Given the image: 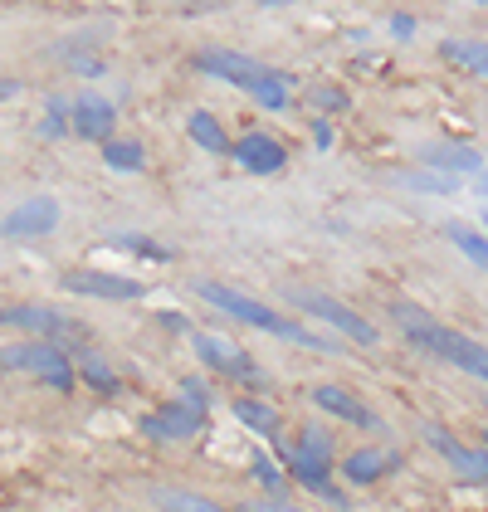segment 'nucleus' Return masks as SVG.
I'll return each mask as SVG.
<instances>
[{
  "instance_id": "nucleus-1",
  "label": "nucleus",
  "mask_w": 488,
  "mask_h": 512,
  "mask_svg": "<svg viewBox=\"0 0 488 512\" xmlns=\"http://www.w3.org/2000/svg\"><path fill=\"white\" fill-rule=\"evenodd\" d=\"M191 288H196L201 303L220 308V313H230L235 322H249V327H259V332H274V337H284V342L303 347V352H337L332 337L298 327L293 317H284L279 308H269V303H259V298H249V293H240V288H230V283H205V278H196Z\"/></svg>"
},
{
  "instance_id": "nucleus-2",
  "label": "nucleus",
  "mask_w": 488,
  "mask_h": 512,
  "mask_svg": "<svg viewBox=\"0 0 488 512\" xmlns=\"http://www.w3.org/2000/svg\"><path fill=\"white\" fill-rule=\"evenodd\" d=\"M0 371H30L49 391H74V386H79L69 352L54 347V342H15V347H0Z\"/></svg>"
},
{
  "instance_id": "nucleus-3",
  "label": "nucleus",
  "mask_w": 488,
  "mask_h": 512,
  "mask_svg": "<svg viewBox=\"0 0 488 512\" xmlns=\"http://www.w3.org/2000/svg\"><path fill=\"white\" fill-rule=\"evenodd\" d=\"M0 327H20V332H35V342H83V322L54 313L44 303H15V308H0Z\"/></svg>"
},
{
  "instance_id": "nucleus-4",
  "label": "nucleus",
  "mask_w": 488,
  "mask_h": 512,
  "mask_svg": "<svg viewBox=\"0 0 488 512\" xmlns=\"http://www.w3.org/2000/svg\"><path fill=\"white\" fill-rule=\"evenodd\" d=\"M288 298H293V303H298V308H303L308 317L332 322L342 337H352V342H362V347H376V327H371L362 313H352L347 303H337L332 293H318V288H293Z\"/></svg>"
},
{
  "instance_id": "nucleus-5",
  "label": "nucleus",
  "mask_w": 488,
  "mask_h": 512,
  "mask_svg": "<svg viewBox=\"0 0 488 512\" xmlns=\"http://www.w3.org/2000/svg\"><path fill=\"white\" fill-rule=\"evenodd\" d=\"M64 293H79V298H103V303H137L147 298V283L127 274H108V269H74V274L59 278Z\"/></svg>"
},
{
  "instance_id": "nucleus-6",
  "label": "nucleus",
  "mask_w": 488,
  "mask_h": 512,
  "mask_svg": "<svg viewBox=\"0 0 488 512\" xmlns=\"http://www.w3.org/2000/svg\"><path fill=\"white\" fill-rule=\"evenodd\" d=\"M196 69H201V74H210V79L235 83V88H244V93H254L259 83L269 79V69H264L259 59L235 54V49H201V54H196Z\"/></svg>"
},
{
  "instance_id": "nucleus-7",
  "label": "nucleus",
  "mask_w": 488,
  "mask_h": 512,
  "mask_svg": "<svg viewBox=\"0 0 488 512\" xmlns=\"http://www.w3.org/2000/svg\"><path fill=\"white\" fill-rule=\"evenodd\" d=\"M54 230H59V200L54 196L20 200V205L0 220V235L5 239H35V235H54Z\"/></svg>"
},
{
  "instance_id": "nucleus-8",
  "label": "nucleus",
  "mask_w": 488,
  "mask_h": 512,
  "mask_svg": "<svg viewBox=\"0 0 488 512\" xmlns=\"http://www.w3.org/2000/svg\"><path fill=\"white\" fill-rule=\"evenodd\" d=\"M230 157L240 161L249 176H274L288 166V147L274 132H244L240 142H230Z\"/></svg>"
},
{
  "instance_id": "nucleus-9",
  "label": "nucleus",
  "mask_w": 488,
  "mask_h": 512,
  "mask_svg": "<svg viewBox=\"0 0 488 512\" xmlns=\"http://www.w3.org/2000/svg\"><path fill=\"white\" fill-rule=\"evenodd\" d=\"M191 342H196V356H201L210 371L235 376V381H259V366H254V356L244 352V347L225 342V337H210V332H196Z\"/></svg>"
},
{
  "instance_id": "nucleus-10",
  "label": "nucleus",
  "mask_w": 488,
  "mask_h": 512,
  "mask_svg": "<svg viewBox=\"0 0 488 512\" xmlns=\"http://www.w3.org/2000/svg\"><path fill=\"white\" fill-rule=\"evenodd\" d=\"M205 415H210V410L191 405V400H171L162 410L142 415V434H152V439H191V434H201Z\"/></svg>"
},
{
  "instance_id": "nucleus-11",
  "label": "nucleus",
  "mask_w": 488,
  "mask_h": 512,
  "mask_svg": "<svg viewBox=\"0 0 488 512\" xmlns=\"http://www.w3.org/2000/svg\"><path fill=\"white\" fill-rule=\"evenodd\" d=\"M113 127H118V108L108 98L83 93V98L69 103V132L83 137V142H113Z\"/></svg>"
},
{
  "instance_id": "nucleus-12",
  "label": "nucleus",
  "mask_w": 488,
  "mask_h": 512,
  "mask_svg": "<svg viewBox=\"0 0 488 512\" xmlns=\"http://www.w3.org/2000/svg\"><path fill=\"white\" fill-rule=\"evenodd\" d=\"M425 439L445 454L454 469L464 473V478H474V483H488V449H469V444H459L449 430H440V425H425Z\"/></svg>"
},
{
  "instance_id": "nucleus-13",
  "label": "nucleus",
  "mask_w": 488,
  "mask_h": 512,
  "mask_svg": "<svg viewBox=\"0 0 488 512\" xmlns=\"http://www.w3.org/2000/svg\"><path fill=\"white\" fill-rule=\"evenodd\" d=\"M235 420H240L249 434H259V439H269L279 454H284L288 444H284V415L269 405V400H254V395H240L235 400Z\"/></svg>"
},
{
  "instance_id": "nucleus-14",
  "label": "nucleus",
  "mask_w": 488,
  "mask_h": 512,
  "mask_svg": "<svg viewBox=\"0 0 488 512\" xmlns=\"http://www.w3.org/2000/svg\"><path fill=\"white\" fill-rule=\"evenodd\" d=\"M308 400H313V405H318V410H327V415H337V420H347V425H362V430H381V420H376V415H371V410H366L362 400H357V395L352 391H342V386H313V391H308Z\"/></svg>"
},
{
  "instance_id": "nucleus-15",
  "label": "nucleus",
  "mask_w": 488,
  "mask_h": 512,
  "mask_svg": "<svg viewBox=\"0 0 488 512\" xmlns=\"http://www.w3.org/2000/svg\"><path fill=\"white\" fill-rule=\"evenodd\" d=\"M279 459H288V473H293V483H303L308 493H323L327 503H337V508H347V498L332 488V464L323 459H308V454H298V449H284Z\"/></svg>"
},
{
  "instance_id": "nucleus-16",
  "label": "nucleus",
  "mask_w": 488,
  "mask_h": 512,
  "mask_svg": "<svg viewBox=\"0 0 488 512\" xmlns=\"http://www.w3.org/2000/svg\"><path fill=\"white\" fill-rule=\"evenodd\" d=\"M69 361H74V376H79L88 391H98V395H118L122 391V376L108 366V361H103V352H98V347H88V342H83V347H74V356H69Z\"/></svg>"
},
{
  "instance_id": "nucleus-17",
  "label": "nucleus",
  "mask_w": 488,
  "mask_h": 512,
  "mask_svg": "<svg viewBox=\"0 0 488 512\" xmlns=\"http://www.w3.org/2000/svg\"><path fill=\"white\" fill-rule=\"evenodd\" d=\"M420 161H425V166H435L440 176H445V171H474V176L484 171V157H479L474 147H454V142H435V147H425Z\"/></svg>"
},
{
  "instance_id": "nucleus-18",
  "label": "nucleus",
  "mask_w": 488,
  "mask_h": 512,
  "mask_svg": "<svg viewBox=\"0 0 488 512\" xmlns=\"http://www.w3.org/2000/svg\"><path fill=\"white\" fill-rule=\"evenodd\" d=\"M396 469V454H381V449H357V454H347V464L342 473L352 478V483H376L381 473Z\"/></svg>"
},
{
  "instance_id": "nucleus-19",
  "label": "nucleus",
  "mask_w": 488,
  "mask_h": 512,
  "mask_svg": "<svg viewBox=\"0 0 488 512\" xmlns=\"http://www.w3.org/2000/svg\"><path fill=\"white\" fill-rule=\"evenodd\" d=\"M186 132H191L196 147L215 152V157H230V137H225V127L210 118V113H191V118H186Z\"/></svg>"
},
{
  "instance_id": "nucleus-20",
  "label": "nucleus",
  "mask_w": 488,
  "mask_h": 512,
  "mask_svg": "<svg viewBox=\"0 0 488 512\" xmlns=\"http://www.w3.org/2000/svg\"><path fill=\"white\" fill-rule=\"evenodd\" d=\"M445 235H449V244H454V249H459V254H464V259L474 264V269H484V274H488V239L479 235V230H469V225L449 220Z\"/></svg>"
},
{
  "instance_id": "nucleus-21",
  "label": "nucleus",
  "mask_w": 488,
  "mask_h": 512,
  "mask_svg": "<svg viewBox=\"0 0 488 512\" xmlns=\"http://www.w3.org/2000/svg\"><path fill=\"white\" fill-rule=\"evenodd\" d=\"M103 161H108L113 171H142V166H147V152H142V142H132V137H113V142H103Z\"/></svg>"
},
{
  "instance_id": "nucleus-22",
  "label": "nucleus",
  "mask_w": 488,
  "mask_h": 512,
  "mask_svg": "<svg viewBox=\"0 0 488 512\" xmlns=\"http://www.w3.org/2000/svg\"><path fill=\"white\" fill-rule=\"evenodd\" d=\"M440 54H445L449 64H464L469 74H484V79H488V44H479V40H449Z\"/></svg>"
},
{
  "instance_id": "nucleus-23",
  "label": "nucleus",
  "mask_w": 488,
  "mask_h": 512,
  "mask_svg": "<svg viewBox=\"0 0 488 512\" xmlns=\"http://www.w3.org/2000/svg\"><path fill=\"white\" fill-rule=\"evenodd\" d=\"M157 508L162 512H230L220 503H210L201 493H186V488H157Z\"/></svg>"
},
{
  "instance_id": "nucleus-24",
  "label": "nucleus",
  "mask_w": 488,
  "mask_h": 512,
  "mask_svg": "<svg viewBox=\"0 0 488 512\" xmlns=\"http://www.w3.org/2000/svg\"><path fill=\"white\" fill-rule=\"evenodd\" d=\"M249 98H254L259 108H269V113H284V108H288V79H284V74H274V69H269V79L259 83V88H254Z\"/></svg>"
},
{
  "instance_id": "nucleus-25",
  "label": "nucleus",
  "mask_w": 488,
  "mask_h": 512,
  "mask_svg": "<svg viewBox=\"0 0 488 512\" xmlns=\"http://www.w3.org/2000/svg\"><path fill=\"white\" fill-rule=\"evenodd\" d=\"M298 454H308V459H323V464H332V434L323 430V425H303V439L293 444Z\"/></svg>"
},
{
  "instance_id": "nucleus-26",
  "label": "nucleus",
  "mask_w": 488,
  "mask_h": 512,
  "mask_svg": "<svg viewBox=\"0 0 488 512\" xmlns=\"http://www.w3.org/2000/svg\"><path fill=\"white\" fill-rule=\"evenodd\" d=\"M249 464H254V478H259L264 488H274V493H288V478L274 469V464H269V454H254Z\"/></svg>"
},
{
  "instance_id": "nucleus-27",
  "label": "nucleus",
  "mask_w": 488,
  "mask_h": 512,
  "mask_svg": "<svg viewBox=\"0 0 488 512\" xmlns=\"http://www.w3.org/2000/svg\"><path fill=\"white\" fill-rule=\"evenodd\" d=\"M308 103H313V108H318V113H342V108H347V103H352V98H347V93H342V88H332V83H327V88H313V93H308Z\"/></svg>"
},
{
  "instance_id": "nucleus-28",
  "label": "nucleus",
  "mask_w": 488,
  "mask_h": 512,
  "mask_svg": "<svg viewBox=\"0 0 488 512\" xmlns=\"http://www.w3.org/2000/svg\"><path fill=\"white\" fill-rule=\"evenodd\" d=\"M401 186H415V191H425V196H445V191H454L449 176H401Z\"/></svg>"
},
{
  "instance_id": "nucleus-29",
  "label": "nucleus",
  "mask_w": 488,
  "mask_h": 512,
  "mask_svg": "<svg viewBox=\"0 0 488 512\" xmlns=\"http://www.w3.org/2000/svg\"><path fill=\"white\" fill-rule=\"evenodd\" d=\"M113 249H132V254H142V259H166V249H162V244H152V239H137V235L113 239Z\"/></svg>"
},
{
  "instance_id": "nucleus-30",
  "label": "nucleus",
  "mask_w": 488,
  "mask_h": 512,
  "mask_svg": "<svg viewBox=\"0 0 488 512\" xmlns=\"http://www.w3.org/2000/svg\"><path fill=\"white\" fill-rule=\"evenodd\" d=\"M181 400H191V405L210 410V391H205V381H196V376H186V381H181Z\"/></svg>"
},
{
  "instance_id": "nucleus-31",
  "label": "nucleus",
  "mask_w": 488,
  "mask_h": 512,
  "mask_svg": "<svg viewBox=\"0 0 488 512\" xmlns=\"http://www.w3.org/2000/svg\"><path fill=\"white\" fill-rule=\"evenodd\" d=\"M240 512H303V508H293V503H279V498H254V503H244Z\"/></svg>"
},
{
  "instance_id": "nucleus-32",
  "label": "nucleus",
  "mask_w": 488,
  "mask_h": 512,
  "mask_svg": "<svg viewBox=\"0 0 488 512\" xmlns=\"http://www.w3.org/2000/svg\"><path fill=\"white\" fill-rule=\"evenodd\" d=\"M313 142H318V147H323V152H327V147H332V127H327L323 118L313 122Z\"/></svg>"
},
{
  "instance_id": "nucleus-33",
  "label": "nucleus",
  "mask_w": 488,
  "mask_h": 512,
  "mask_svg": "<svg viewBox=\"0 0 488 512\" xmlns=\"http://www.w3.org/2000/svg\"><path fill=\"white\" fill-rule=\"evenodd\" d=\"M391 30H396L401 40H410V30H415V20H410V15H396V20H391Z\"/></svg>"
},
{
  "instance_id": "nucleus-34",
  "label": "nucleus",
  "mask_w": 488,
  "mask_h": 512,
  "mask_svg": "<svg viewBox=\"0 0 488 512\" xmlns=\"http://www.w3.org/2000/svg\"><path fill=\"white\" fill-rule=\"evenodd\" d=\"M474 186H479V196H488V171H479V176H474Z\"/></svg>"
}]
</instances>
